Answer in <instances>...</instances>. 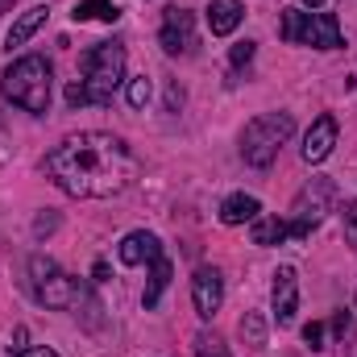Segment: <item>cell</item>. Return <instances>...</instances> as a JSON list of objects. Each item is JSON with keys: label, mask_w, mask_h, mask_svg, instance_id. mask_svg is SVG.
I'll return each instance as SVG.
<instances>
[{"label": "cell", "mask_w": 357, "mask_h": 357, "mask_svg": "<svg viewBox=\"0 0 357 357\" xmlns=\"http://www.w3.org/2000/svg\"><path fill=\"white\" fill-rule=\"evenodd\" d=\"M287 237H291L287 216H258V220L250 225V241H254V245H282Z\"/></svg>", "instance_id": "2e32d148"}, {"label": "cell", "mask_w": 357, "mask_h": 357, "mask_svg": "<svg viewBox=\"0 0 357 357\" xmlns=\"http://www.w3.org/2000/svg\"><path fill=\"white\" fill-rule=\"evenodd\" d=\"M46 17H50V8L46 4H33L29 13H21L17 21H13V29H8V38H4V50H17V46H25L42 25H46Z\"/></svg>", "instance_id": "9a60e30c"}, {"label": "cell", "mask_w": 357, "mask_h": 357, "mask_svg": "<svg viewBox=\"0 0 357 357\" xmlns=\"http://www.w3.org/2000/svg\"><path fill=\"white\" fill-rule=\"evenodd\" d=\"M158 46H162L171 59H187V54H195V13H191V8L171 4V8L162 13Z\"/></svg>", "instance_id": "ba28073f"}, {"label": "cell", "mask_w": 357, "mask_h": 357, "mask_svg": "<svg viewBox=\"0 0 357 357\" xmlns=\"http://www.w3.org/2000/svg\"><path fill=\"white\" fill-rule=\"evenodd\" d=\"M116 258H121L125 266H150V262L162 258V241H158L154 233L137 229V233H129V237L116 245Z\"/></svg>", "instance_id": "7c38bea8"}, {"label": "cell", "mask_w": 357, "mask_h": 357, "mask_svg": "<svg viewBox=\"0 0 357 357\" xmlns=\"http://www.w3.org/2000/svg\"><path fill=\"white\" fill-rule=\"evenodd\" d=\"M341 220H345V237L357 245V199H345L341 204Z\"/></svg>", "instance_id": "603a6c76"}, {"label": "cell", "mask_w": 357, "mask_h": 357, "mask_svg": "<svg viewBox=\"0 0 357 357\" xmlns=\"http://www.w3.org/2000/svg\"><path fill=\"white\" fill-rule=\"evenodd\" d=\"M171 274H175V266H171V258L162 254L158 262H150V282H146V295H142V303H146V312L150 307H158V299H162V291L171 287Z\"/></svg>", "instance_id": "e0dca14e"}, {"label": "cell", "mask_w": 357, "mask_h": 357, "mask_svg": "<svg viewBox=\"0 0 357 357\" xmlns=\"http://www.w3.org/2000/svg\"><path fill=\"white\" fill-rule=\"evenodd\" d=\"M191 303H195V316L199 320H212L225 303V278L216 266H199L191 278Z\"/></svg>", "instance_id": "9c48e42d"}, {"label": "cell", "mask_w": 357, "mask_h": 357, "mask_svg": "<svg viewBox=\"0 0 357 357\" xmlns=\"http://www.w3.org/2000/svg\"><path fill=\"white\" fill-rule=\"evenodd\" d=\"M150 96H154V88H150V79H146V75L129 79V104H133V108H146V104H150Z\"/></svg>", "instance_id": "7402d4cb"}, {"label": "cell", "mask_w": 357, "mask_h": 357, "mask_svg": "<svg viewBox=\"0 0 357 357\" xmlns=\"http://www.w3.org/2000/svg\"><path fill=\"white\" fill-rule=\"evenodd\" d=\"M50 91H54V67L42 54H21L0 75V100L13 108H25L33 116H42L50 108Z\"/></svg>", "instance_id": "7a4b0ae2"}, {"label": "cell", "mask_w": 357, "mask_h": 357, "mask_svg": "<svg viewBox=\"0 0 357 357\" xmlns=\"http://www.w3.org/2000/svg\"><path fill=\"white\" fill-rule=\"evenodd\" d=\"M241 17H245L241 0H208V29H212L216 38H229V33L241 25Z\"/></svg>", "instance_id": "5bb4252c"}, {"label": "cell", "mask_w": 357, "mask_h": 357, "mask_svg": "<svg viewBox=\"0 0 357 357\" xmlns=\"http://www.w3.org/2000/svg\"><path fill=\"white\" fill-rule=\"evenodd\" d=\"M46 178L71 199H112L137 183V158L125 146V137L84 129L63 137L46 154Z\"/></svg>", "instance_id": "6da1fadb"}, {"label": "cell", "mask_w": 357, "mask_h": 357, "mask_svg": "<svg viewBox=\"0 0 357 357\" xmlns=\"http://www.w3.org/2000/svg\"><path fill=\"white\" fill-rule=\"evenodd\" d=\"M299 4H307V8H320V4H324V0H299Z\"/></svg>", "instance_id": "f1b7e54d"}, {"label": "cell", "mask_w": 357, "mask_h": 357, "mask_svg": "<svg viewBox=\"0 0 357 357\" xmlns=\"http://www.w3.org/2000/svg\"><path fill=\"white\" fill-rule=\"evenodd\" d=\"M303 341H307V349H324V324L312 320V324L303 328Z\"/></svg>", "instance_id": "d4e9b609"}, {"label": "cell", "mask_w": 357, "mask_h": 357, "mask_svg": "<svg viewBox=\"0 0 357 357\" xmlns=\"http://www.w3.org/2000/svg\"><path fill=\"white\" fill-rule=\"evenodd\" d=\"M254 50H258L254 42H237V46H233V54H229V67H233V75H241V71L254 63Z\"/></svg>", "instance_id": "44dd1931"}, {"label": "cell", "mask_w": 357, "mask_h": 357, "mask_svg": "<svg viewBox=\"0 0 357 357\" xmlns=\"http://www.w3.org/2000/svg\"><path fill=\"white\" fill-rule=\"evenodd\" d=\"M278 33H282V42H291V46H312V50H341V46H345L341 21H337L333 13L287 8L282 21H278Z\"/></svg>", "instance_id": "5b68a950"}, {"label": "cell", "mask_w": 357, "mask_h": 357, "mask_svg": "<svg viewBox=\"0 0 357 357\" xmlns=\"http://www.w3.org/2000/svg\"><path fill=\"white\" fill-rule=\"evenodd\" d=\"M262 216V204H258V195H245V191H237V195H229L225 204H220V225H229V229H237V225H254Z\"/></svg>", "instance_id": "4fadbf2b"}, {"label": "cell", "mask_w": 357, "mask_h": 357, "mask_svg": "<svg viewBox=\"0 0 357 357\" xmlns=\"http://www.w3.org/2000/svg\"><path fill=\"white\" fill-rule=\"evenodd\" d=\"M13 4H17V0H0V13H13Z\"/></svg>", "instance_id": "83f0119b"}, {"label": "cell", "mask_w": 357, "mask_h": 357, "mask_svg": "<svg viewBox=\"0 0 357 357\" xmlns=\"http://www.w3.org/2000/svg\"><path fill=\"white\" fill-rule=\"evenodd\" d=\"M71 17H75V21H108V25H112L121 13H116V4H112V0H79Z\"/></svg>", "instance_id": "ac0fdd59"}, {"label": "cell", "mask_w": 357, "mask_h": 357, "mask_svg": "<svg viewBox=\"0 0 357 357\" xmlns=\"http://www.w3.org/2000/svg\"><path fill=\"white\" fill-rule=\"evenodd\" d=\"M237 333H241V341L250 349H266V320H262V312H245L241 324H237Z\"/></svg>", "instance_id": "d6986e66"}, {"label": "cell", "mask_w": 357, "mask_h": 357, "mask_svg": "<svg viewBox=\"0 0 357 357\" xmlns=\"http://www.w3.org/2000/svg\"><path fill=\"white\" fill-rule=\"evenodd\" d=\"M270 303H274V320H278V324H291V320H295V312H299V274L291 266L274 270Z\"/></svg>", "instance_id": "30bf717a"}, {"label": "cell", "mask_w": 357, "mask_h": 357, "mask_svg": "<svg viewBox=\"0 0 357 357\" xmlns=\"http://www.w3.org/2000/svg\"><path fill=\"white\" fill-rule=\"evenodd\" d=\"M295 133V116L291 112H262L241 129V158L258 171H266L270 162L278 158V150L291 142Z\"/></svg>", "instance_id": "277c9868"}, {"label": "cell", "mask_w": 357, "mask_h": 357, "mask_svg": "<svg viewBox=\"0 0 357 357\" xmlns=\"http://www.w3.org/2000/svg\"><path fill=\"white\" fill-rule=\"evenodd\" d=\"M13 357H59L54 349H38V345H29V349H21V354H13Z\"/></svg>", "instance_id": "4316f807"}, {"label": "cell", "mask_w": 357, "mask_h": 357, "mask_svg": "<svg viewBox=\"0 0 357 357\" xmlns=\"http://www.w3.org/2000/svg\"><path fill=\"white\" fill-rule=\"evenodd\" d=\"M121 79H125V46L116 38L112 42H96L88 54H84V79H79L88 104L108 108L116 88H121Z\"/></svg>", "instance_id": "3957f363"}, {"label": "cell", "mask_w": 357, "mask_h": 357, "mask_svg": "<svg viewBox=\"0 0 357 357\" xmlns=\"http://www.w3.org/2000/svg\"><path fill=\"white\" fill-rule=\"evenodd\" d=\"M333 333H337V341H349L354 337V316L349 312H337L333 316Z\"/></svg>", "instance_id": "cb8c5ba5"}, {"label": "cell", "mask_w": 357, "mask_h": 357, "mask_svg": "<svg viewBox=\"0 0 357 357\" xmlns=\"http://www.w3.org/2000/svg\"><path fill=\"white\" fill-rule=\"evenodd\" d=\"M54 229H59V212H46V216L33 220V237H46V233H54Z\"/></svg>", "instance_id": "484cf974"}, {"label": "cell", "mask_w": 357, "mask_h": 357, "mask_svg": "<svg viewBox=\"0 0 357 357\" xmlns=\"http://www.w3.org/2000/svg\"><path fill=\"white\" fill-rule=\"evenodd\" d=\"M333 204H337V183H333V178H312V183L295 195V204H291V216H287L291 237H295V241H307L312 229L333 212Z\"/></svg>", "instance_id": "8992f818"}, {"label": "cell", "mask_w": 357, "mask_h": 357, "mask_svg": "<svg viewBox=\"0 0 357 357\" xmlns=\"http://www.w3.org/2000/svg\"><path fill=\"white\" fill-rule=\"evenodd\" d=\"M333 146H337V116L333 112H320L316 121H312V129H307V137H303V162H324L328 154H333Z\"/></svg>", "instance_id": "8fae6325"}, {"label": "cell", "mask_w": 357, "mask_h": 357, "mask_svg": "<svg viewBox=\"0 0 357 357\" xmlns=\"http://www.w3.org/2000/svg\"><path fill=\"white\" fill-rule=\"evenodd\" d=\"M195 357H229V345L216 333H199L195 337Z\"/></svg>", "instance_id": "ffe728a7"}, {"label": "cell", "mask_w": 357, "mask_h": 357, "mask_svg": "<svg viewBox=\"0 0 357 357\" xmlns=\"http://www.w3.org/2000/svg\"><path fill=\"white\" fill-rule=\"evenodd\" d=\"M29 287H33L38 303H46V307H75L79 303L75 278L59 266L54 258H46V254H33L29 258Z\"/></svg>", "instance_id": "52a82bcc"}]
</instances>
